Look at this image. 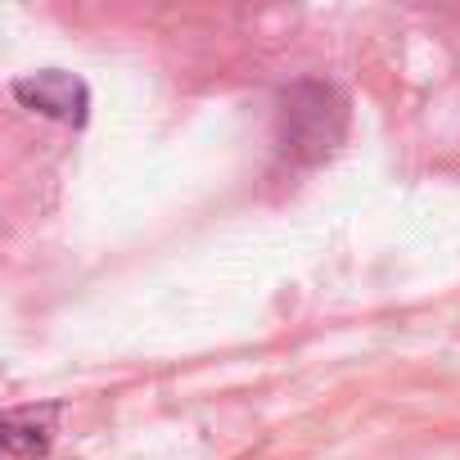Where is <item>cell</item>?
<instances>
[{
    "label": "cell",
    "mask_w": 460,
    "mask_h": 460,
    "mask_svg": "<svg viewBox=\"0 0 460 460\" xmlns=\"http://www.w3.org/2000/svg\"><path fill=\"white\" fill-rule=\"evenodd\" d=\"M14 95H19L28 109H37V113H46V118H55V122H64V127H82V122H86V109H91L86 86H82L73 73H59V68L19 77V82H14Z\"/></svg>",
    "instance_id": "cell-1"
},
{
    "label": "cell",
    "mask_w": 460,
    "mask_h": 460,
    "mask_svg": "<svg viewBox=\"0 0 460 460\" xmlns=\"http://www.w3.org/2000/svg\"><path fill=\"white\" fill-rule=\"evenodd\" d=\"M55 424H59V406H50V402L14 406L5 415V447H10V456H41L55 442Z\"/></svg>",
    "instance_id": "cell-2"
}]
</instances>
